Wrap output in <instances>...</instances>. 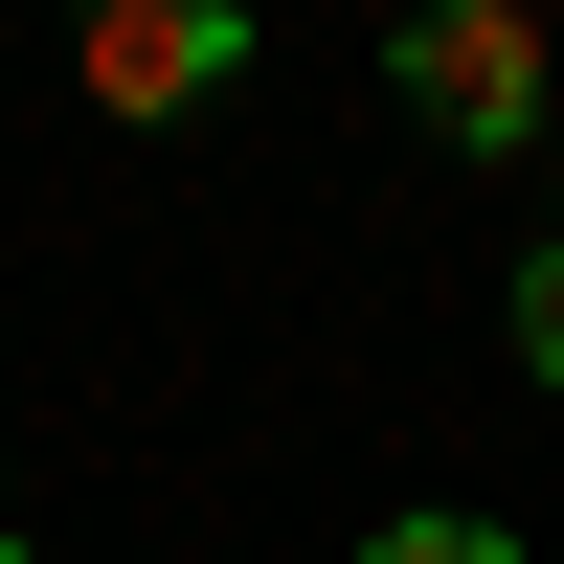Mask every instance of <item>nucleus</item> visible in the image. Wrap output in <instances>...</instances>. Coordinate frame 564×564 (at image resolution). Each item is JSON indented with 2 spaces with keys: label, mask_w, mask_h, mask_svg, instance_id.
Wrapping results in <instances>:
<instances>
[{
  "label": "nucleus",
  "mask_w": 564,
  "mask_h": 564,
  "mask_svg": "<svg viewBox=\"0 0 564 564\" xmlns=\"http://www.w3.org/2000/svg\"><path fill=\"white\" fill-rule=\"evenodd\" d=\"M384 90L452 135V159H520V135H564V45L520 23V0H430V23L384 45Z\"/></svg>",
  "instance_id": "obj_1"
},
{
  "label": "nucleus",
  "mask_w": 564,
  "mask_h": 564,
  "mask_svg": "<svg viewBox=\"0 0 564 564\" xmlns=\"http://www.w3.org/2000/svg\"><path fill=\"white\" fill-rule=\"evenodd\" d=\"M68 68H90V113H204V90L249 68V23H226V0H113Z\"/></svg>",
  "instance_id": "obj_2"
},
{
  "label": "nucleus",
  "mask_w": 564,
  "mask_h": 564,
  "mask_svg": "<svg viewBox=\"0 0 564 564\" xmlns=\"http://www.w3.org/2000/svg\"><path fill=\"white\" fill-rule=\"evenodd\" d=\"M361 564H520V520H475V497H430V520H384Z\"/></svg>",
  "instance_id": "obj_3"
},
{
  "label": "nucleus",
  "mask_w": 564,
  "mask_h": 564,
  "mask_svg": "<svg viewBox=\"0 0 564 564\" xmlns=\"http://www.w3.org/2000/svg\"><path fill=\"white\" fill-rule=\"evenodd\" d=\"M520 361H542V384H564V226H542V249H520Z\"/></svg>",
  "instance_id": "obj_4"
},
{
  "label": "nucleus",
  "mask_w": 564,
  "mask_h": 564,
  "mask_svg": "<svg viewBox=\"0 0 564 564\" xmlns=\"http://www.w3.org/2000/svg\"><path fill=\"white\" fill-rule=\"evenodd\" d=\"M0 564H23V542H0Z\"/></svg>",
  "instance_id": "obj_5"
}]
</instances>
